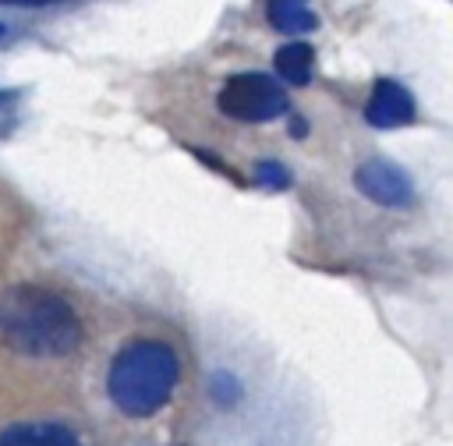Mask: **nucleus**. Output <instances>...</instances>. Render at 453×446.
<instances>
[{
    "label": "nucleus",
    "mask_w": 453,
    "mask_h": 446,
    "mask_svg": "<svg viewBox=\"0 0 453 446\" xmlns=\"http://www.w3.org/2000/svg\"><path fill=\"white\" fill-rule=\"evenodd\" d=\"M85 329L71 301L39 283L0 290V343L25 358H64L78 350Z\"/></svg>",
    "instance_id": "f257e3e1"
},
{
    "label": "nucleus",
    "mask_w": 453,
    "mask_h": 446,
    "mask_svg": "<svg viewBox=\"0 0 453 446\" xmlns=\"http://www.w3.org/2000/svg\"><path fill=\"white\" fill-rule=\"evenodd\" d=\"M177 375H180V365L166 343L131 340L110 361L106 393H110L113 407L124 411L127 418H149L170 400Z\"/></svg>",
    "instance_id": "f03ea898"
},
{
    "label": "nucleus",
    "mask_w": 453,
    "mask_h": 446,
    "mask_svg": "<svg viewBox=\"0 0 453 446\" xmlns=\"http://www.w3.org/2000/svg\"><path fill=\"white\" fill-rule=\"evenodd\" d=\"M216 106L223 117L234 120H273L280 113H287V92L283 85H276V78L258 74V71H244L223 81Z\"/></svg>",
    "instance_id": "7ed1b4c3"
},
{
    "label": "nucleus",
    "mask_w": 453,
    "mask_h": 446,
    "mask_svg": "<svg viewBox=\"0 0 453 446\" xmlns=\"http://www.w3.org/2000/svg\"><path fill=\"white\" fill-rule=\"evenodd\" d=\"M354 184L365 198L379 202V205H411L414 198V184L411 177L389 163V159H368L354 170Z\"/></svg>",
    "instance_id": "20e7f679"
},
{
    "label": "nucleus",
    "mask_w": 453,
    "mask_h": 446,
    "mask_svg": "<svg viewBox=\"0 0 453 446\" xmlns=\"http://www.w3.org/2000/svg\"><path fill=\"white\" fill-rule=\"evenodd\" d=\"M365 120L372 127H403L414 120V96L400 81L382 78L372 88V99L365 106Z\"/></svg>",
    "instance_id": "39448f33"
},
{
    "label": "nucleus",
    "mask_w": 453,
    "mask_h": 446,
    "mask_svg": "<svg viewBox=\"0 0 453 446\" xmlns=\"http://www.w3.org/2000/svg\"><path fill=\"white\" fill-rule=\"evenodd\" d=\"M0 446H85L67 425L57 421H18L0 432Z\"/></svg>",
    "instance_id": "423d86ee"
},
{
    "label": "nucleus",
    "mask_w": 453,
    "mask_h": 446,
    "mask_svg": "<svg viewBox=\"0 0 453 446\" xmlns=\"http://www.w3.org/2000/svg\"><path fill=\"white\" fill-rule=\"evenodd\" d=\"M311 46L308 42H287L276 50L273 64H276V74L287 81V85H304L311 78Z\"/></svg>",
    "instance_id": "0eeeda50"
},
{
    "label": "nucleus",
    "mask_w": 453,
    "mask_h": 446,
    "mask_svg": "<svg viewBox=\"0 0 453 446\" xmlns=\"http://www.w3.org/2000/svg\"><path fill=\"white\" fill-rule=\"evenodd\" d=\"M265 18L280 32H311L315 28V14L301 4H294V0H273L265 7Z\"/></svg>",
    "instance_id": "6e6552de"
},
{
    "label": "nucleus",
    "mask_w": 453,
    "mask_h": 446,
    "mask_svg": "<svg viewBox=\"0 0 453 446\" xmlns=\"http://www.w3.org/2000/svg\"><path fill=\"white\" fill-rule=\"evenodd\" d=\"M255 181H258L262 188L280 191V188H287V184H290V173H287V166H283V163L265 159V163H258V166H255Z\"/></svg>",
    "instance_id": "1a4fd4ad"
},
{
    "label": "nucleus",
    "mask_w": 453,
    "mask_h": 446,
    "mask_svg": "<svg viewBox=\"0 0 453 446\" xmlns=\"http://www.w3.org/2000/svg\"><path fill=\"white\" fill-rule=\"evenodd\" d=\"M0 35H4V25H0Z\"/></svg>",
    "instance_id": "9d476101"
}]
</instances>
